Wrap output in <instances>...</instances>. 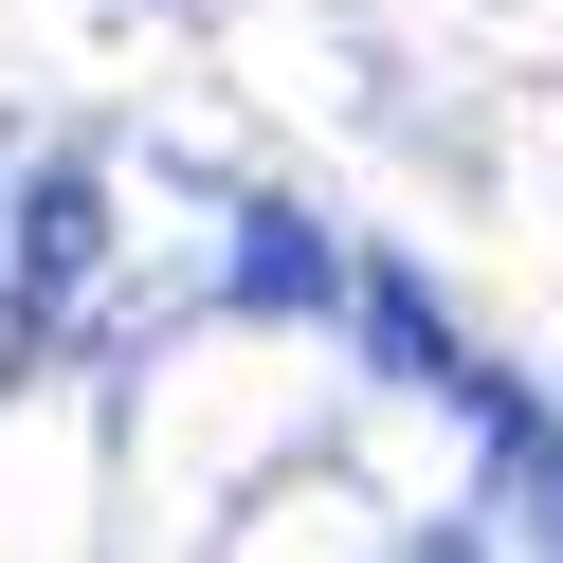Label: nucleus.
Here are the masks:
<instances>
[{"mask_svg": "<svg viewBox=\"0 0 563 563\" xmlns=\"http://www.w3.org/2000/svg\"><path fill=\"white\" fill-rule=\"evenodd\" d=\"M236 309H328V236L255 219V236H236Z\"/></svg>", "mask_w": 563, "mask_h": 563, "instance_id": "obj_3", "label": "nucleus"}, {"mask_svg": "<svg viewBox=\"0 0 563 563\" xmlns=\"http://www.w3.org/2000/svg\"><path fill=\"white\" fill-rule=\"evenodd\" d=\"M364 345H382V382H437V400H490V382H473V345L437 328V291H418V273H364Z\"/></svg>", "mask_w": 563, "mask_h": 563, "instance_id": "obj_2", "label": "nucleus"}, {"mask_svg": "<svg viewBox=\"0 0 563 563\" xmlns=\"http://www.w3.org/2000/svg\"><path fill=\"white\" fill-rule=\"evenodd\" d=\"M91 255H110V183H91L74 146H55V164H0V345L55 328Z\"/></svg>", "mask_w": 563, "mask_h": 563, "instance_id": "obj_1", "label": "nucleus"}]
</instances>
